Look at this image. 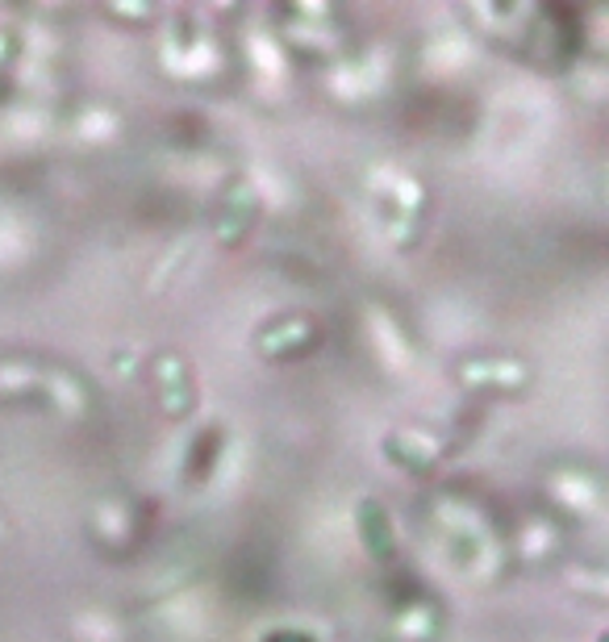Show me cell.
Here are the masks:
<instances>
[{
    "label": "cell",
    "mask_w": 609,
    "mask_h": 642,
    "mask_svg": "<svg viewBox=\"0 0 609 642\" xmlns=\"http://www.w3.org/2000/svg\"><path fill=\"white\" fill-rule=\"evenodd\" d=\"M268 642H309V639H301V634H293V630H279L276 639H268Z\"/></svg>",
    "instance_id": "cell-1"
}]
</instances>
